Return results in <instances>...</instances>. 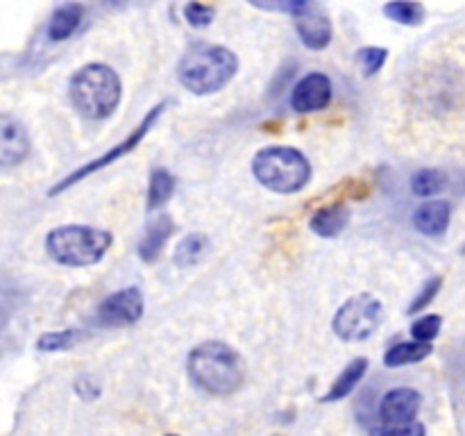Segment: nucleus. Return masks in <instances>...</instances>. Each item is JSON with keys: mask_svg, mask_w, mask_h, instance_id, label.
I'll list each match as a JSON object with an SVG mask.
<instances>
[{"mask_svg": "<svg viewBox=\"0 0 465 436\" xmlns=\"http://www.w3.org/2000/svg\"><path fill=\"white\" fill-rule=\"evenodd\" d=\"M186 372L198 389L216 398L236 393L245 380L243 359L225 341H204L195 345L186 357Z\"/></svg>", "mask_w": 465, "mask_h": 436, "instance_id": "1", "label": "nucleus"}, {"mask_svg": "<svg viewBox=\"0 0 465 436\" xmlns=\"http://www.w3.org/2000/svg\"><path fill=\"white\" fill-rule=\"evenodd\" d=\"M239 73V57L225 45L193 44L177 64V80L193 95H212L225 89Z\"/></svg>", "mask_w": 465, "mask_h": 436, "instance_id": "2", "label": "nucleus"}, {"mask_svg": "<svg viewBox=\"0 0 465 436\" xmlns=\"http://www.w3.org/2000/svg\"><path fill=\"white\" fill-rule=\"evenodd\" d=\"M68 98L73 109L86 121H104L121 104V77L107 64H84L68 80Z\"/></svg>", "mask_w": 465, "mask_h": 436, "instance_id": "3", "label": "nucleus"}, {"mask_svg": "<svg viewBox=\"0 0 465 436\" xmlns=\"http://www.w3.org/2000/svg\"><path fill=\"white\" fill-rule=\"evenodd\" d=\"M252 175L272 193H300L312 180L313 171L309 159L298 148L289 145H268L252 159Z\"/></svg>", "mask_w": 465, "mask_h": 436, "instance_id": "4", "label": "nucleus"}, {"mask_svg": "<svg viewBox=\"0 0 465 436\" xmlns=\"http://www.w3.org/2000/svg\"><path fill=\"white\" fill-rule=\"evenodd\" d=\"M112 243V232L100 230V227L59 225L45 236V253L62 266L89 268L103 262Z\"/></svg>", "mask_w": 465, "mask_h": 436, "instance_id": "5", "label": "nucleus"}, {"mask_svg": "<svg viewBox=\"0 0 465 436\" xmlns=\"http://www.w3.org/2000/svg\"><path fill=\"white\" fill-rule=\"evenodd\" d=\"M384 321V304L372 293H357L345 300L331 318V330L345 343L371 339Z\"/></svg>", "mask_w": 465, "mask_h": 436, "instance_id": "6", "label": "nucleus"}, {"mask_svg": "<svg viewBox=\"0 0 465 436\" xmlns=\"http://www.w3.org/2000/svg\"><path fill=\"white\" fill-rule=\"evenodd\" d=\"M166 107H168L166 100H163V103H157V104H154V107L150 109V112L145 114L143 118H141L139 125H136L134 130H132L130 134L125 136V139L118 141L116 145H112V148L107 150V153H103V154H100V157L91 159L89 164H84V166H80V168H77V171L68 173V175L64 177V180H59L57 184L50 186V189H48V195H59V193H64V191L71 189L73 184H77V182H82V180H84V177H89V175H94V173L103 171V168L112 166L114 162H118V159L125 157L127 153H132V150H134L136 145H139L141 141L145 139V134H148V132L153 130L154 123L159 121V116H162V114L166 112Z\"/></svg>", "mask_w": 465, "mask_h": 436, "instance_id": "7", "label": "nucleus"}, {"mask_svg": "<svg viewBox=\"0 0 465 436\" xmlns=\"http://www.w3.org/2000/svg\"><path fill=\"white\" fill-rule=\"evenodd\" d=\"M143 293L139 291V286H127V289L107 295L100 302L98 321L112 327L134 325L143 316Z\"/></svg>", "mask_w": 465, "mask_h": 436, "instance_id": "8", "label": "nucleus"}, {"mask_svg": "<svg viewBox=\"0 0 465 436\" xmlns=\"http://www.w3.org/2000/svg\"><path fill=\"white\" fill-rule=\"evenodd\" d=\"M422 395L411 386H398V389L386 391L380 402V421L384 427H400L416 422L420 411Z\"/></svg>", "mask_w": 465, "mask_h": 436, "instance_id": "9", "label": "nucleus"}, {"mask_svg": "<svg viewBox=\"0 0 465 436\" xmlns=\"http://www.w3.org/2000/svg\"><path fill=\"white\" fill-rule=\"evenodd\" d=\"M331 80L325 73H309L291 91V107L298 114H313L330 107Z\"/></svg>", "mask_w": 465, "mask_h": 436, "instance_id": "10", "label": "nucleus"}, {"mask_svg": "<svg viewBox=\"0 0 465 436\" xmlns=\"http://www.w3.org/2000/svg\"><path fill=\"white\" fill-rule=\"evenodd\" d=\"M30 154V134L23 121L5 112L0 116V164L3 166H18Z\"/></svg>", "mask_w": 465, "mask_h": 436, "instance_id": "11", "label": "nucleus"}, {"mask_svg": "<svg viewBox=\"0 0 465 436\" xmlns=\"http://www.w3.org/2000/svg\"><path fill=\"white\" fill-rule=\"evenodd\" d=\"M293 18L295 32H298L300 41H302L309 50H325L327 45L331 44L334 27H331L330 16L322 12L321 5L309 3V7Z\"/></svg>", "mask_w": 465, "mask_h": 436, "instance_id": "12", "label": "nucleus"}, {"mask_svg": "<svg viewBox=\"0 0 465 436\" xmlns=\"http://www.w3.org/2000/svg\"><path fill=\"white\" fill-rule=\"evenodd\" d=\"M452 218V204L448 200H427L413 212V227L425 236H443Z\"/></svg>", "mask_w": 465, "mask_h": 436, "instance_id": "13", "label": "nucleus"}, {"mask_svg": "<svg viewBox=\"0 0 465 436\" xmlns=\"http://www.w3.org/2000/svg\"><path fill=\"white\" fill-rule=\"evenodd\" d=\"M173 230H175V223L168 213H162V216H154L153 221L145 227L143 236L139 241V257L141 262L154 263L162 254V250L166 248L168 239H171Z\"/></svg>", "mask_w": 465, "mask_h": 436, "instance_id": "14", "label": "nucleus"}, {"mask_svg": "<svg viewBox=\"0 0 465 436\" xmlns=\"http://www.w3.org/2000/svg\"><path fill=\"white\" fill-rule=\"evenodd\" d=\"M84 5L80 3H64L59 5L57 9L50 16L48 27H45V35H48L50 41H66L71 39L73 35L80 27L82 18H84Z\"/></svg>", "mask_w": 465, "mask_h": 436, "instance_id": "15", "label": "nucleus"}, {"mask_svg": "<svg viewBox=\"0 0 465 436\" xmlns=\"http://www.w3.org/2000/svg\"><path fill=\"white\" fill-rule=\"evenodd\" d=\"M368 372V359L366 357H357L339 372L334 382H331L330 391L322 395V402H339V400H345L354 389L359 386V382L366 377Z\"/></svg>", "mask_w": 465, "mask_h": 436, "instance_id": "16", "label": "nucleus"}, {"mask_svg": "<svg viewBox=\"0 0 465 436\" xmlns=\"http://www.w3.org/2000/svg\"><path fill=\"white\" fill-rule=\"evenodd\" d=\"M348 218L350 212L345 209V204H327L309 218V227H312L313 234L322 236V239H334L345 230Z\"/></svg>", "mask_w": 465, "mask_h": 436, "instance_id": "17", "label": "nucleus"}, {"mask_svg": "<svg viewBox=\"0 0 465 436\" xmlns=\"http://www.w3.org/2000/svg\"><path fill=\"white\" fill-rule=\"evenodd\" d=\"M430 343H418V341H402V343H395L386 350L384 354V366L386 368H400L409 366V363H420L422 359H427L431 354Z\"/></svg>", "mask_w": 465, "mask_h": 436, "instance_id": "18", "label": "nucleus"}, {"mask_svg": "<svg viewBox=\"0 0 465 436\" xmlns=\"http://www.w3.org/2000/svg\"><path fill=\"white\" fill-rule=\"evenodd\" d=\"M173 191H175V177L166 171V168H154L150 173V182H148V212H154V209L163 207V204L171 200Z\"/></svg>", "mask_w": 465, "mask_h": 436, "instance_id": "19", "label": "nucleus"}, {"mask_svg": "<svg viewBox=\"0 0 465 436\" xmlns=\"http://www.w3.org/2000/svg\"><path fill=\"white\" fill-rule=\"evenodd\" d=\"M207 250H209L207 236L193 232V234H186L184 239L177 243L175 254H173V262H175V266L180 268H191L195 266V263H200V259L207 254Z\"/></svg>", "mask_w": 465, "mask_h": 436, "instance_id": "20", "label": "nucleus"}, {"mask_svg": "<svg viewBox=\"0 0 465 436\" xmlns=\"http://www.w3.org/2000/svg\"><path fill=\"white\" fill-rule=\"evenodd\" d=\"M86 332L80 327H68V330L59 332H45L36 339V350L39 352H62V350L75 348L80 341L86 339Z\"/></svg>", "mask_w": 465, "mask_h": 436, "instance_id": "21", "label": "nucleus"}, {"mask_svg": "<svg viewBox=\"0 0 465 436\" xmlns=\"http://www.w3.org/2000/svg\"><path fill=\"white\" fill-rule=\"evenodd\" d=\"M381 12L393 23H400V25L407 27H416L425 21V5L411 3V0H393V3H386Z\"/></svg>", "mask_w": 465, "mask_h": 436, "instance_id": "22", "label": "nucleus"}, {"mask_svg": "<svg viewBox=\"0 0 465 436\" xmlns=\"http://www.w3.org/2000/svg\"><path fill=\"white\" fill-rule=\"evenodd\" d=\"M448 186V177L439 168H422L411 175V191L418 198H434Z\"/></svg>", "mask_w": 465, "mask_h": 436, "instance_id": "23", "label": "nucleus"}, {"mask_svg": "<svg viewBox=\"0 0 465 436\" xmlns=\"http://www.w3.org/2000/svg\"><path fill=\"white\" fill-rule=\"evenodd\" d=\"M440 327H443V316H439V313L420 316L411 325L413 341H418V343H431V341L440 334Z\"/></svg>", "mask_w": 465, "mask_h": 436, "instance_id": "24", "label": "nucleus"}, {"mask_svg": "<svg viewBox=\"0 0 465 436\" xmlns=\"http://www.w3.org/2000/svg\"><path fill=\"white\" fill-rule=\"evenodd\" d=\"M440 286H443V277H430V280L422 284V289L418 291L416 298L411 300V304H409L407 313L409 316H416L418 312H422V309H427L431 304V300L439 295Z\"/></svg>", "mask_w": 465, "mask_h": 436, "instance_id": "25", "label": "nucleus"}, {"mask_svg": "<svg viewBox=\"0 0 465 436\" xmlns=\"http://www.w3.org/2000/svg\"><path fill=\"white\" fill-rule=\"evenodd\" d=\"M386 59H389V50L377 48V45H368V48L359 50V62H361L363 75L372 77L384 68Z\"/></svg>", "mask_w": 465, "mask_h": 436, "instance_id": "26", "label": "nucleus"}, {"mask_svg": "<svg viewBox=\"0 0 465 436\" xmlns=\"http://www.w3.org/2000/svg\"><path fill=\"white\" fill-rule=\"evenodd\" d=\"M184 18L191 27L203 30V27H209L213 23V18H216V7L204 3H189L184 7Z\"/></svg>", "mask_w": 465, "mask_h": 436, "instance_id": "27", "label": "nucleus"}, {"mask_svg": "<svg viewBox=\"0 0 465 436\" xmlns=\"http://www.w3.org/2000/svg\"><path fill=\"white\" fill-rule=\"evenodd\" d=\"M380 436H427V430L422 422H409L400 427H381Z\"/></svg>", "mask_w": 465, "mask_h": 436, "instance_id": "28", "label": "nucleus"}, {"mask_svg": "<svg viewBox=\"0 0 465 436\" xmlns=\"http://www.w3.org/2000/svg\"><path fill=\"white\" fill-rule=\"evenodd\" d=\"M166 436H177V434H166Z\"/></svg>", "mask_w": 465, "mask_h": 436, "instance_id": "29", "label": "nucleus"}, {"mask_svg": "<svg viewBox=\"0 0 465 436\" xmlns=\"http://www.w3.org/2000/svg\"><path fill=\"white\" fill-rule=\"evenodd\" d=\"M463 254H465V245H463Z\"/></svg>", "mask_w": 465, "mask_h": 436, "instance_id": "30", "label": "nucleus"}]
</instances>
